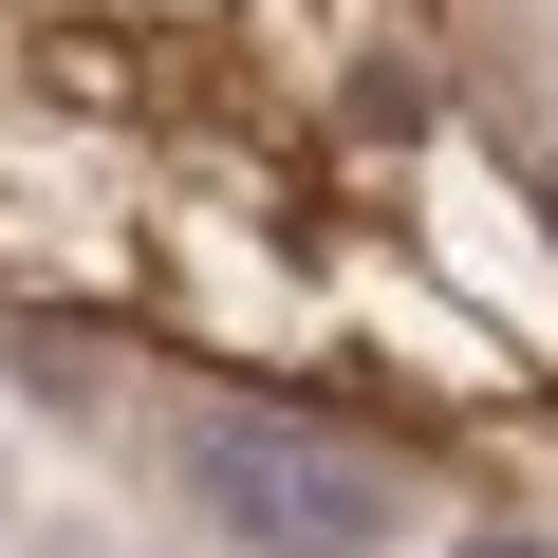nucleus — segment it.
Returning a JSON list of instances; mask_svg holds the SVG:
<instances>
[{
  "mask_svg": "<svg viewBox=\"0 0 558 558\" xmlns=\"http://www.w3.org/2000/svg\"><path fill=\"white\" fill-rule=\"evenodd\" d=\"M186 502L242 558H373L410 521V465H373L354 428H299V410H205L186 428Z\"/></svg>",
  "mask_w": 558,
  "mask_h": 558,
  "instance_id": "obj_1",
  "label": "nucleus"
},
{
  "mask_svg": "<svg viewBox=\"0 0 558 558\" xmlns=\"http://www.w3.org/2000/svg\"><path fill=\"white\" fill-rule=\"evenodd\" d=\"M539 223H558V149H539Z\"/></svg>",
  "mask_w": 558,
  "mask_h": 558,
  "instance_id": "obj_3",
  "label": "nucleus"
},
{
  "mask_svg": "<svg viewBox=\"0 0 558 558\" xmlns=\"http://www.w3.org/2000/svg\"><path fill=\"white\" fill-rule=\"evenodd\" d=\"M465 558H558V539H465Z\"/></svg>",
  "mask_w": 558,
  "mask_h": 558,
  "instance_id": "obj_2",
  "label": "nucleus"
},
{
  "mask_svg": "<svg viewBox=\"0 0 558 558\" xmlns=\"http://www.w3.org/2000/svg\"><path fill=\"white\" fill-rule=\"evenodd\" d=\"M57 558H75V539H57Z\"/></svg>",
  "mask_w": 558,
  "mask_h": 558,
  "instance_id": "obj_4",
  "label": "nucleus"
}]
</instances>
